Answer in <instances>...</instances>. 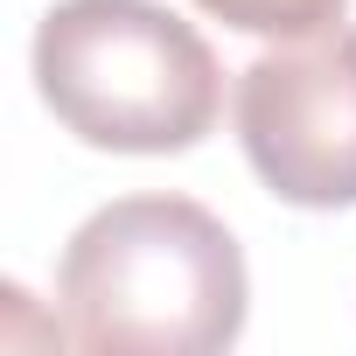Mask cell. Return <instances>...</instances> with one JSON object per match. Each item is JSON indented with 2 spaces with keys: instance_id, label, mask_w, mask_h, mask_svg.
Masks as SVG:
<instances>
[{
  "instance_id": "6da1fadb",
  "label": "cell",
  "mask_w": 356,
  "mask_h": 356,
  "mask_svg": "<svg viewBox=\"0 0 356 356\" xmlns=\"http://www.w3.org/2000/svg\"><path fill=\"white\" fill-rule=\"evenodd\" d=\"M63 342L98 356H217L245 335L252 273L224 217L189 196L91 210L56 266Z\"/></svg>"
},
{
  "instance_id": "7a4b0ae2",
  "label": "cell",
  "mask_w": 356,
  "mask_h": 356,
  "mask_svg": "<svg viewBox=\"0 0 356 356\" xmlns=\"http://www.w3.org/2000/svg\"><path fill=\"white\" fill-rule=\"evenodd\" d=\"M35 91L105 154H189L224 112L210 42L161 0H56L35 29Z\"/></svg>"
},
{
  "instance_id": "3957f363",
  "label": "cell",
  "mask_w": 356,
  "mask_h": 356,
  "mask_svg": "<svg viewBox=\"0 0 356 356\" xmlns=\"http://www.w3.org/2000/svg\"><path fill=\"white\" fill-rule=\"evenodd\" d=\"M238 140L293 210L356 203V29H321L238 70Z\"/></svg>"
},
{
  "instance_id": "277c9868",
  "label": "cell",
  "mask_w": 356,
  "mask_h": 356,
  "mask_svg": "<svg viewBox=\"0 0 356 356\" xmlns=\"http://www.w3.org/2000/svg\"><path fill=\"white\" fill-rule=\"evenodd\" d=\"M203 15H217L238 35H273V42H300L342 22L349 0H196Z\"/></svg>"
}]
</instances>
